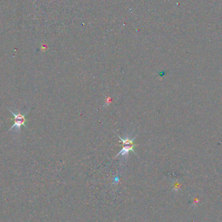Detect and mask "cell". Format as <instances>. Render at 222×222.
<instances>
[{"mask_svg": "<svg viewBox=\"0 0 222 222\" xmlns=\"http://www.w3.org/2000/svg\"><path fill=\"white\" fill-rule=\"evenodd\" d=\"M119 139L121 140V142H122L123 148H122V150H121V151L116 156H118L120 154H121V155L128 154V153L130 151H132L133 152H134L135 153H136L135 150H134L135 146H136L134 144V140L135 139V138H134L133 139H132V140H129L128 139H121V137L119 136Z\"/></svg>", "mask_w": 222, "mask_h": 222, "instance_id": "cell-2", "label": "cell"}, {"mask_svg": "<svg viewBox=\"0 0 222 222\" xmlns=\"http://www.w3.org/2000/svg\"><path fill=\"white\" fill-rule=\"evenodd\" d=\"M8 110H9V112L14 116V125H13V127H11V128H10L9 131H13V130H14V131H20L21 126L24 125V127H26L25 124V121H26L25 116L26 114L28 113V111L25 114H22L20 113L16 114L14 112H13L12 110H10L9 109H8Z\"/></svg>", "mask_w": 222, "mask_h": 222, "instance_id": "cell-1", "label": "cell"}]
</instances>
